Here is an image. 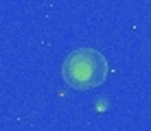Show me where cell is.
<instances>
[{
  "label": "cell",
  "mask_w": 151,
  "mask_h": 131,
  "mask_svg": "<svg viewBox=\"0 0 151 131\" xmlns=\"http://www.w3.org/2000/svg\"><path fill=\"white\" fill-rule=\"evenodd\" d=\"M61 77L72 90H94L107 79V61L94 48H79L66 57Z\"/></svg>",
  "instance_id": "cell-1"
}]
</instances>
